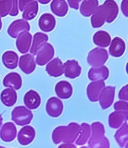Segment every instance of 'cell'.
Here are the masks:
<instances>
[{
    "label": "cell",
    "instance_id": "6da1fadb",
    "mask_svg": "<svg viewBox=\"0 0 128 148\" xmlns=\"http://www.w3.org/2000/svg\"><path fill=\"white\" fill-rule=\"evenodd\" d=\"M118 6L115 0H105L91 16V26L93 28H100L105 22L111 23L118 17Z\"/></svg>",
    "mask_w": 128,
    "mask_h": 148
},
{
    "label": "cell",
    "instance_id": "7a4b0ae2",
    "mask_svg": "<svg viewBox=\"0 0 128 148\" xmlns=\"http://www.w3.org/2000/svg\"><path fill=\"white\" fill-rule=\"evenodd\" d=\"M80 126L77 123H70L67 126H60L52 132V141L55 145L63 142L72 144L77 139Z\"/></svg>",
    "mask_w": 128,
    "mask_h": 148
},
{
    "label": "cell",
    "instance_id": "3957f363",
    "mask_svg": "<svg viewBox=\"0 0 128 148\" xmlns=\"http://www.w3.org/2000/svg\"><path fill=\"white\" fill-rule=\"evenodd\" d=\"M91 133L88 141V147L91 148L103 147L109 148L110 147L109 139L105 137V127L100 122H94L90 126Z\"/></svg>",
    "mask_w": 128,
    "mask_h": 148
},
{
    "label": "cell",
    "instance_id": "277c9868",
    "mask_svg": "<svg viewBox=\"0 0 128 148\" xmlns=\"http://www.w3.org/2000/svg\"><path fill=\"white\" fill-rule=\"evenodd\" d=\"M33 114L25 106H17L11 112V120L18 126H26L31 123Z\"/></svg>",
    "mask_w": 128,
    "mask_h": 148
},
{
    "label": "cell",
    "instance_id": "5b68a950",
    "mask_svg": "<svg viewBox=\"0 0 128 148\" xmlns=\"http://www.w3.org/2000/svg\"><path fill=\"white\" fill-rule=\"evenodd\" d=\"M109 59V53L105 49L96 47L89 52L87 61L93 67L103 66Z\"/></svg>",
    "mask_w": 128,
    "mask_h": 148
},
{
    "label": "cell",
    "instance_id": "8992f818",
    "mask_svg": "<svg viewBox=\"0 0 128 148\" xmlns=\"http://www.w3.org/2000/svg\"><path fill=\"white\" fill-rule=\"evenodd\" d=\"M54 56V48L50 43H46L36 53V62L38 66H43L50 62Z\"/></svg>",
    "mask_w": 128,
    "mask_h": 148
},
{
    "label": "cell",
    "instance_id": "52a82bcc",
    "mask_svg": "<svg viewBox=\"0 0 128 148\" xmlns=\"http://www.w3.org/2000/svg\"><path fill=\"white\" fill-rule=\"evenodd\" d=\"M115 86H107L102 90L99 97V101L102 109L105 110L111 106L115 99Z\"/></svg>",
    "mask_w": 128,
    "mask_h": 148
},
{
    "label": "cell",
    "instance_id": "ba28073f",
    "mask_svg": "<svg viewBox=\"0 0 128 148\" xmlns=\"http://www.w3.org/2000/svg\"><path fill=\"white\" fill-rule=\"evenodd\" d=\"M45 108L49 116L56 118L62 114L63 111V103L58 98L51 97L47 100Z\"/></svg>",
    "mask_w": 128,
    "mask_h": 148
},
{
    "label": "cell",
    "instance_id": "9c48e42d",
    "mask_svg": "<svg viewBox=\"0 0 128 148\" xmlns=\"http://www.w3.org/2000/svg\"><path fill=\"white\" fill-rule=\"evenodd\" d=\"M8 14L11 17L18 14L17 0H0V17H5Z\"/></svg>",
    "mask_w": 128,
    "mask_h": 148
},
{
    "label": "cell",
    "instance_id": "30bf717a",
    "mask_svg": "<svg viewBox=\"0 0 128 148\" xmlns=\"http://www.w3.org/2000/svg\"><path fill=\"white\" fill-rule=\"evenodd\" d=\"M30 25L24 19H18L11 23L8 28V34L13 38H17L18 35L23 31H30Z\"/></svg>",
    "mask_w": 128,
    "mask_h": 148
},
{
    "label": "cell",
    "instance_id": "8fae6325",
    "mask_svg": "<svg viewBox=\"0 0 128 148\" xmlns=\"http://www.w3.org/2000/svg\"><path fill=\"white\" fill-rule=\"evenodd\" d=\"M105 86V82L102 80L94 81V82L89 84L87 87V96L88 99L92 102H96L99 101L100 92Z\"/></svg>",
    "mask_w": 128,
    "mask_h": 148
},
{
    "label": "cell",
    "instance_id": "7c38bea8",
    "mask_svg": "<svg viewBox=\"0 0 128 148\" xmlns=\"http://www.w3.org/2000/svg\"><path fill=\"white\" fill-rule=\"evenodd\" d=\"M63 66L64 75L68 78L75 79L81 75V67L77 60H67Z\"/></svg>",
    "mask_w": 128,
    "mask_h": 148
},
{
    "label": "cell",
    "instance_id": "4fadbf2b",
    "mask_svg": "<svg viewBox=\"0 0 128 148\" xmlns=\"http://www.w3.org/2000/svg\"><path fill=\"white\" fill-rule=\"evenodd\" d=\"M32 38V35L28 31H23L19 34L16 41V46L19 52L25 54L30 51Z\"/></svg>",
    "mask_w": 128,
    "mask_h": 148
},
{
    "label": "cell",
    "instance_id": "5bb4252c",
    "mask_svg": "<svg viewBox=\"0 0 128 148\" xmlns=\"http://www.w3.org/2000/svg\"><path fill=\"white\" fill-rule=\"evenodd\" d=\"M36 137V131L32 126H24L20 130L17 135V141L23 146L30 145Z\"/></svg>",
    "mask_w": 128,
    "mask_h": 148
},
{
    "label": "cell",
    "instance_id": "9a60e30c",
    "mask_svg": "<svg viewBox=\"0 0 128 148\" xmlns=\"http://www.w3.org/2000/svg\"><path fill=\"white\" fill-rule=\"evenodd\" d=\"M36 67V62L32 54L25 53L20 57L19 60V68L21 71L26 75L32 73Z\"/></svg>",
    "mask_w": 128,
    "mask_h": 148
},
{
    "label": "cell",
    "instance_id": "2e32d148",
    "mask_svg": "<svg viewBox=\"0 0 128 148\" xmlns=\"http://www.w3.org/2000/svg\"><path fill=\"white\" fill-rule=\"evenodd\" d=\"M128 120V111L118 110L109 116V125L111 129H118L123 123Z\"/></svg>",
    "mask_w": 128,
    "mask_h": 148
},
{
    "label": "cell",
    "instance_id": "e0dca14e",
    "mask_svg": "<svg viewBox=\"0 0 128 148\" xmlns=\"http://www.w3.org/2000/svg\"><path fill=\"white\" fill-rule=\"evenodd\" d=\"M16 136L17 128L13 123H6L0 130V138L4 142H11L14 140Z\"/></svg>",
    "mask_w": 128,
    "mask_h": 148
},
{
    "label": "cell",
    "instance_id": "ac0fdd59",
    "mask_svg": "<svg viewBox=\"0 0 128 148\" xmlns=\"http://www.w3.org/2000/svg\"><path fill=\"white\" fill-rule=\"evenodd\" d=\"M55 92L61 99H68L73 93V88L70 82L61 81L55 86Z\"/></svg>",
    "mask_w": 128,
    "mask_h": 148
},
{
    "label": "cell",
    "instance_id": "d6986e66",
    "mask_svg": "<svg viewBox=\"0 0 128 148\" xmlns=\"http://www.w3.org/2000/svg\"><path fill=\"white\" fill-rule=\"evenodd\" d=\"M23 102L27 108L30 110H35L37 109L41 105V97L39 94L35 90H29L24 95Z\"/></svg>",
    "mask_w": 128,
    "mask_h": 148
},
{
    "label": "cell",
    "instance_id": "ffe728a7",
    "mask_svg": "<svg viewBox=\"0 0 128 148\" xmlns=\"http://www.w3.org/2000/svg\"><path fill=\"white\" fill-rule=\"evenodd\" d=\"M125 50V42L119 37L114 38L109 45V53L113 57H120L124 53Z\"/></svg>",
    "mask_w": 128,
    "mask_h": 148
},
{
    "label": "cell",
    "instance_id": "44dd1931",
    "mask_svg": "<svg viewBox=\"0 0 128 148\" xmlns=\"http://www.w3.org/2000/svg\"><path fill=\"white\" fill-rule=\"evenodd\" d=\"M109 70L107 66H102L99 67H92L88 71V78L90 81H105L109 78Z\"/></svg>",
    "mask_w": 128,
    "mask_h": 148
},
{
    "label": "cell",
    "instance_id": "7402d4cb",
    "mask_svg": "<svg viewBox=\"0 0 128 148\" xmlns=\"http://www.w3.org/2000/svg\"><path fill=\"white\" fill-rule=\"evenodd\" d=\"M39 26L40 29L45 32H51L56 26V20L52 14L45 13L41 15L39 20Z\"/></svg>",
    "mask_w": 128,
    "mask_h": 148
},
{
    "label": "cell",
    "instance_id": "603a6c76",
    "mask_svg": "<svg viewBox=\"0 0 128 148\" xmlns=\"http://www.w3.org/2000/svg\"><path fill=\"white\" fill-rule=\"evenodd\" d=\"M47 64L45 70L51 77H58L63 74V66L60 58H54Z\"/></svg>",
    "mask_w": 128,
    "mask_h": 148
},
{
    "label": "cell",
    "instance_id": "cb8c5ba5",
    "mask_svg": "<svg viewBox=\"0 0 128 148\" xmlns=\"http://www.w3.org/2000/svg\"><path fill=\"white\" fill-rule=\"evenodd\" d=\"M0 99L2 103L6 107H12L17 100V92L14 89L8 87L2 90L0 94Z\"/></svg>",
    "mask_w": 128,
    "mask_h": 148
},
{
    "label": "cell",
    "instance_id": "d4e9b609",
    "mask_svg": "<svg viewBox=\"0 0 128 148\" xmlns=\"http://www.w3.org/2000/svg\"><path fill=\"white\" fill-rule=\"evenodd\" d=\"M3 85L6 87H11L15 90H19L22 87V77L17 72H11L4 77Z\"/></svg>",
    "mask_w": 128,
    "mask_h": 148
},
{
    "label": "cell",
    "instance_id": "484cf974",
    "mask_svg": "<svg viewBox=\"0 0 128 148\" xmlns=\"http://www.w3.org/2000/svg\"><path fill=\"white\" fill-rule=\"evenodd\" d=\"M18 55L14 51H6L2 54V63L8 69H15L18 66Z\"/></svg>",
    "mask_w": 128,
    "mask_h": 148
},
{
    "label": "cell",
    "instance_id": "4316f807",
    "mask_svg": "<svg viewBox=\"0 0 128 148\" xmlns=\"http://www.w3.org/2000/svg\"><path fill=\"white\" fill-rule=\"evenodd\" d=\"M98 6V0H84L80 6V13L84 17H88L95 12Z\"/></svg>",
    "mask_w": 128,
    "mask_h": 148
},
{
    "label": "cell",
    "instance_id": "83f0119b",
    "mask_svg": "<svg viewBox=\"0 0 128 148\" xmlns=\"http://www.w3.org/2000/svg\"><path fill=\"white\" fill-rule=\"evenodd\" d=\"M111 36L106 31L100 30L94 35L93 41L100 47H107L111 43Z\"/></svg>",
    "mask_w": 128,
    "mask_h": 148
},
{
    "label": "cell",
    "instance_id": "f1b7e54d",
    "mask_svg": "<svg viewBox=\"0 0 128 148\" xmlns=\"http://www.w3.org/2000/svg\"><path fill=\"white\" fill-rule=\"evenodd\" d=\"M51 10L58 17H64L69 11V7L66 0H53L51 3Z\"/></svg>",
    "mask_w": 128,
    "mask_h": 148
},
{
    "label": "cell",
    "instance_id": "f546056e",
    "mask_svg": "<svg viewBox=\"0 0 128 148\" xmlns=\"http://www.w3.org/2000/svg\"><path fill=\"white\" fill-rule=\"evenodd\" d=\"M48 40V36L42 32H36L34 34L33 40H32V45L30 48V52L32 55H36L37 52L39 51L44 45Z\"/></svg>",
    "mask_w": 128,
    "mask_h": 148
},
{
    "label": "cell",
    "instance_id": "4dcf8cb0",
    "mask_svg": "<svg viewBox=\"0 0 128 148\" xmlns=\"http://www.w3.org/2000/svg\"><path fill=\"white\" fill-rule=\"evenodd\" d=\"M90 133H91V129H90V125L87 123H83L79 128L78 135L75 141L76 145L78 146L85 145L88 141Z\"/></svg>",
    "mask_w": 128,
    "mask_h": 148
},
{
    "label": "cell",
    "instance_id": "1f68e13d",
    "mask_svg": "<svg viewBox=\"0 0 128 148\" xmlns=\"http://www.w3.org/2000/svg\"><path fill=\"white\" fill-rule=\"evenodd\" d=\"M115 139L117 144L124 147V145L128 142V123L127 122L123 123L122 125L118 128L115 134Z\"/></svg>",
    "mask_w": 128,
    "mask_h": 148
},
{
    "label": "cell",
    "instance_id": "d6a6232c",
    "mask_svg": "<svg viewBox=\"0 0 128 148\" xmlns=\"http://www.w3.org/2000/svg\"><path fill=\"white\" fill-rule=\"evenodd\" d=\"M38 12H39V4L37 1L34 0L33 2H30L29 5H27L25 9L23 11L22 17L26 21H31L37 16Z\"/></svg>",
    "mask_w": 128,
    "mask_h": 148
},
{
    "label": "cell",
    "instance_id": "836d02e7",
    "mask_svg": "<svg viewBox=\"0 0 128 148\" xmlns=\"http://www.w3.org/2000/svg\"><path fill=\"white\" fill-rule=\"evenodd\" d=\"M114 109L115 111L118 110H122V111H128V102L124 100L117 101L114 105Z\"/></svg>",
    "mask_w": 128,
    "mask_h": 148
},
{
    "label": "cell",
    "instance_id": "e575fe53",
    "mask_svg": "<svg viewBox=\"0 0 128 148\" xmlns=\"http://www.w3.org/2000/svg\"><path fill=\"white\" fill-rule=\"evenodd\" d=\"M118 98L120 100L128 101V84L125 85L120 89L118 92Z\"/></svg>",
    "mask_w": 128,
    "mask_h": 148
},
{
    "label": "cell",
    "instance_id": "d590c367",
    "mask_svg": "<svg viewBox=\"0 0 128 148\" xmlns=\"http://www.w3.org/2000/svg\"><path fill=\"white\" fill-rule=\"evenodd\" d=\"M120 8L122 14L124 15V17H128V0H122L121 5H120Z\"/></svg>",
    "mask_w": 128,
    "mask_h": 148
},
{
    "label": "cell",
    "instance_id": "8d00e7d4",
    "mask_svg": "<svg viewBox=\"0 0 128 148\" xmlns=\"http://www.w3.org/2000/svg\"><path fill=\"white\" fill-rule=\"evenodd\" d=\"M82 0H67L68 4L71 8L75 10H78L79 8V4Z\"/></svg>",
    "mask_w": 128,
    "mask_h": 148
},
{
    "label": "cell",
    "instance_id": "74e56055",
    "mask_svg": "<svg viewBox=\"0 0 128 148\" xmlns=\"http://www.w3.org/2000/svg\"><path fill=\"white\" fill-rule=\"evenodd\" d=\"M34 0H19L18 2V8L19 10L21 11H23L25 9V8L26 7L27 5L30 3V2H33Z\"/></svg>",
    "mask_w": 128,
    "mask_h": 148
},
{
    "label": "cell",
    "instance_id": "f35d334b",
    "mask_svg": "<svg viewBox=\"0 0 128 148\" xmlns=\"http://www.w3.org/2000/svg\"><path fill=\"white\" fill-rule=\"evenodd\" d=\"M73 147L75 148L76 146L74 145H72V144H66V143H64V145H61L59 146V147Z\"/></svg>",
    "mask_w": 128,
    "mask_h": 148
},
{
    "label": "cell",
    "instance_id": "ab89813d",
    "mask_svg": "<svg viewBox=\"0 0 128 148\" xmlns=\"http://www.w3.org/2000/svg\"><path fill=\"white\" fill-rule=\"evenodd\" d=\"M51 0H37V2H39V3L42 4V5H46V4H48L49 2H51Z\"/></svg>",
    "mask_w": 128,
    "mask_h": 148
},
{
    "label": "cell",
    "instance_id": "60d3db41",
    "mask_svg": "<svg viewBox=\"0 0 128 148\" xmlns=\"http://www.w3.org/2000/svg\"><path fill=\"white\" fill-rule=\"evenodd\" d=\"M2 122H3V118H2V114H0V129H1V126H2Z\"/></svg>",
    "mask_w": 128,
    "mask_h": 148
},
{
    "label": "cell",
    "instance_id": "b9f144b4",
    "mask_svg": "<svg viewBox=\"0 0 128 148\" xmlns=\"http://www.w3.org/2000/svg\"><path fill=\"white\" fill-rule=\"evenodd\" d=\"M2 19H1V17H0V30L2 29Z\"/></svg>",
    "mask_w": 128,
    "mask_h": 148
},
{
    "label": "cell",
    "instance_id": "7bdbcfd3",
    "mask_svg": "<svg viewBox=\"0 0 128 148\" xmlns=\"http://www.w3.org/2000/svg\"><path fill=\"white\" fill-rule=\"evenodd\" d=\"M126 71H127V75H128V62L127 63V66H126Z\"/></svg>",
    "mask_w": 128,
    "mask_h": 148
},
{
    "label": "cell",
    "instance_id": "ee69618b",
    "mask_svg": "<svg viewBox=\"0 0 128 148\" xmlns=\"http://www.w3.org/2000/svg\"><path fill=\"white\" fill-rule=\"evenodd\" d=\"M124 147H126V148H128V142L127 143L126 145H124Z\"/></svg>",
    "mask_w": 128,
    "mask_h": 148
}]
</instances>
